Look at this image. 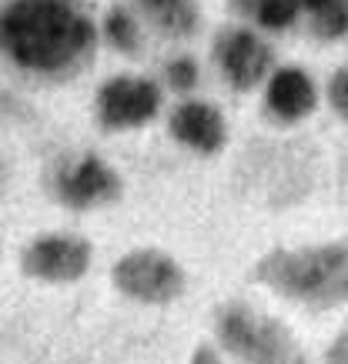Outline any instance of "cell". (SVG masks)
<instances>
[{
	"label": "cell",
	"instance_id": "1",
	"mask_svg": "<svg viewBox=\"0 0 348 364\" xmlns=\"http://www.w3.org/2000/svg\"><path fill=\"white\" fill-rule=\"evenodd\" d=\"M94 23L68 0H11L0 11V50L23 70L64 77L94 54Z\"/></svg>",
	"mask_w": 348,
	"mask_h": 364
},
{
	"label": "cell",
	"instance_id": "2",
	"mask_svg": "<svg viewBox=\"0 0 348 364\" xmlns=\"http://www.w3.org/2000/svg\"><path fill=\"white\" fill-rule=\"evenodd\" d=\"M251 277L281 298L312 311H328L348 301V237L295 251H271L251 267Z\"/></svg>",
	"mask_w": 348,
	"mask_h": 364
},
{
	"label": "cell",
	"instance_id": "3",
	"mask_svg": "<svg viewBox=\"0 0 348 364\" xmlns=\"http://www.w3.org/2000/svg\"><path fill=\"white\" fill-rule=\"evenodd\" d=\"M214 334L238 364H308V351L292 328L245 301H228L218 308Z\"/></svg>",
	"mask_w": 348,
	"mask_h": 364
},
{
	"label": "cell",
	"instance_id": "4",
	"mask_svg": "<svg viewBox=\"0 0 348 364\" xmlns=\"http://www.w3.org/2000/svg\"><path fill=\"white\" fill-rule=\"evenodd\" d=\"M114 287L144 304H168L184 294V271L164 251H131L111 271Z\"/></svg>",
	"mask_w": 348,
	"mask_h": 364
},
{
	"label": "cell",
	"instance_id": "5",
	"mask_svg": "<svg viewBox=\"0 0 348 364\" xmlns=\"http://www.w3.org/2000/svg\"><path fill=\"white\" fill-rule=\"evenodd\" d=\"M54 194L64 208L74 210L104 208V204H114L121 198V177L97 154H80L64 167H57Z\"/></svg>",
	"mask_w": 348,
	"mask_h": 364
},
{
	"label": "cell",
	"instance_id": "6",
	"mask_svg": "<svg viewBox=\"0 0 348 364\" xmlns=\"http://www.w3.org/2000/svg\"><path fill=\"white\" fill-rule=\"evenodd\" d=\"M21 267L34 281L51 284H70L80 281L90 267V244L78 234H47L27 244L21 257Z\"/></svg>",
	"mask_w": 348,
	"mask_h": 364
},
{
	"label": "cell",
	"instance_id": "7",
	"mask_svg": "<svg viewBox=\"0 0 348 364\" xmlns=\"http://www.w3.org/2000/svg\"><path fill=\"white\" fill-rule=\"evenodd\" d=\"M161 107V90L144 77H111L97 90V121L107 131H131L154 121Z\"/></svg>",
	"mask_w": 348,
	"mask_h": 364
},
{
	"label": "cell",
	"instance_id": "8",
	"mask_svg": "<svg viewBox=\"0 0 348 364\" xmlns=\"http://www.w3.org/2000/svg\"><path fill=\"white\" fill-rule=\"evenodd\" d=\"M214 57L238 90H251L255 84H261L271 67V47L251 31H221Z\"/></svg>",
	"mask_w": 348,
	"mask_h": 364
},
{
	"label": "cell",
	"instance_id": "9",
	"mask_svg": "<svg viewBox=\"0 0 348 364\" xmlns=\"http://www.w3.org/2000/svg\"><path fill=\"white\" fill-rule=\"evenodd\" d=\"M171 134L184 147L198 151V154H218L228 141L225 117L208 100H188V104L174 107V114H171Z\"/></svg>",
	"mask_w": 348,
	"mask_h": 364
},
{
	"label": "cell",
	"instance_id": "10",
	"mask_svg": "<svg viewBox=\"0 0 348 364\" xmlns=\"http://www.w3.org/2000/svg\"><path fill=\"white\" fill-rule=\"evenodd\" d=\"M315 84L312 77L298 70V67H281L278 74L268 80V94H265V104H268V111L285 124H295L308 117L315 111Z\"/></svg>",
	"mask_w": 348,
	"mask_h": 364
},
{
	"label": "cell",
	"instance_id": "11",
	"mask_svg": "<svg viewBox=\"0 0 348 364\" xmlns=\"http://www.w3.org/2000/svg\"><path fill=\"white\" fill-rule=\"evenodd\" d=\"M141 7L157 27H164L168 33H178V37H188L198 27L194 0H141Z\"/></svg>",
	"mask_w": 348,
	"mask_h": 364
},
{
	"label": "cell",
	"instance_id": "12",
	"mask_svg": "<svg viewBox=\"0 0 348 364\" xmlns=\"http://www.w3.org/2000/svg\"><path fill=\"white\" fill-rule=\"evenodd\" d=\"M238 11L241 14H251L261 27H271V31H281L295 23L298 17V4L295 0H235Z\"/></svg>",
	"mask_w": 348,
	"mask_h": 364
},
{
	"label": "cell",
	"instance_id": "13",
	"mask_svg": "<svg viewBox=\"0 0 348 364\" xmlns=\"http://www.w3.org/2000/svg\"><path fill=\"white\" fill-rule=\"evenodd\" d=\"M104 33H107V41H111L117 50H124V54H135L137 47H141V33H137L135 17L127 11H121V7H114V11L107 14Z\"/></svg>",
	"mask_w": 348,
	"mask_h": 364
},
{
	"label": "cell",
	"instance_id": "14",
	"mask_svg": "<svg viewBox=\"0 0 348 364\" xmlns=\"http://www.w3.org/2000/svg\"><path fill=\"white\" fill-rule=\"evenodd\" d=\"M315 31L322 37H345L348 33V0H325L315 7Z\"/></svg>",
	"mask_w": 348,
	"mask_h": 364
},
{
	"label": "cell",
	"instance_id": "15",
	"mask_svg": "<svg viewBox=\"0 0 348 364\" xmlns=\"http://www.w3.org/2000/svg\"><path fill=\"white\" fill-rule=\"evenodd\" d=\"M168 80L174 90H191L198 84V64L191 57H178L174 64L168 67Z\"/></svg>",
	"mask_w": 348,
	"mask_h": 364
},
{
	"label": "cell",
	"instance_id": "16",
	"mask_svg": "<svg viewBox=\"0 0 348 364\" xmlns=\"http://www.w3.org/2000/svg\"><path fill=\"white\" fill-rule=\"evenodd\" d=\"M328 100H332V107L348 121V67L332 77V84H328Z\"/></svg>",
	"mask_w": 348,
	"mask_h": 364
},
{
	"label": "cell",
	"instance_id": "17",
	"mask_svg": "<svg viewBox=\"0 0 348 364\" xmlns=\"http://www.w3.org/2000/svg\"><path fill=\"white\" fill-rule=\"evenodd\" d=\"M325 364H348V324H345V331H342L335 341L328 344Z\"/></svg>",
	"mask_w": 348,
	"mask_h": 364
},
{
	"label": "cell",
	"instance_id": "18",
	"mask_svg": "<svg viewBox=\"0 0 348 364\" xmlns=\"http://www.w3.org/2000/svg\"><path fill=\"white\" fill-rule=\"evenodd\" d=\"M191 364H225V361H221V354L214 351L211 344H198L191 354Z\"/></svg>",
	"mask_w": 348,
	"mask_h": 364
},
{
	"label": "cell",
	"instance_id": "19",
	"mask_svg": "<svg viewBox=\"0 0 348 364\" xmlns=\"http://www.w3.org/2000/svg\"><path fill=\"white\" fill-rule=\"evenodd\" d=\"M7 184H11V167H7V157L0 151V194L7 191Z\"/></svg>",
	"mask_w": 348,
	"mask_h": 364
},
{
	"label": "cell",
	"instance_id": "20",
	"mask_svg": "<svg viewBox=\"0 0 348 364\" xmlns=\"http://www.w3.org/2000/svg\"><path fill=\"white\" fill-rule=\"evenodd\" d=\"M295 4H308V7H322L325 0H295Z\"/></svg>",
	"mask_w": 348,
	"mask_h": 364
}]
</instances>
